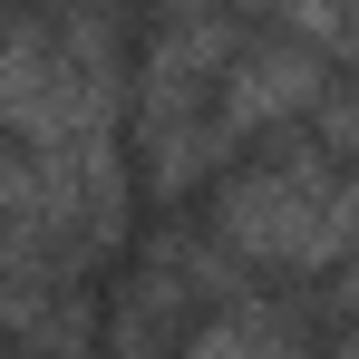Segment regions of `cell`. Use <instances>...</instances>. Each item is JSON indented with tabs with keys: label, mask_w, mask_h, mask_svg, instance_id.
<instances>
[{
	"label": "cell",
	"mask_w": 359,
	"mask_h": 359,
	"mask_svg": "<svg viewBox=\"0 0 359 359\" xmlns=\"http://www.w3.org/2000/svg\"><path fill=\"white\" fill-rule=\"evenodd\" d=\"M49 10H78V0H49Z\"/></svg>",
	"instance_id": "277c9868"
},
{
	"label": "cell",
	"mask_w": 359,
	"mask_h": 359,
	"mask_svg": "<svg viewBox=\"0 0 359 359\" xmlns=\"http://www.w3.org/2000/svg\"><path fill=\"white\" fill-rule=\"evenodd\" d=\"M0 136L10 156H78L117 136V20L78 10H0Z\"/></svg>",
	"instance_id": "6da1fadb"
},
{
	"label": "cell",
	"mask_w": 359,
	"mask_h": 359,
	"mask_svg": "<svg viewBox=\"0 0 359 359\" xmlns=\"http://www.w3.org/2000/svg\"><path fill=\"white\" fill-rule=\"evenodd\" d=\"M330 78H340L330 59H311V49H292V39H272V29H243V49L224 59V78H214V156H233L243 136L301 126Z\"/></svg>",
	"instance_id": "3957f363"
},
{
	"label": "cell",
	"mask_w": 359,
	"mask_h": 359,
	"mask_svg": "<svg viewBox=\"0 0 359 359\" xmlns=\"http://www.w3.org/2000/svg\"><path fill=\"white\" fill-rule=\"evenodd\" d=\"M214 243L233 262H262V272H330L350 252V175L301 126H282L272 156L214 194Z\"/></svg>",
	"instance_id": "7a4b0ae2"
}]
</instances>
